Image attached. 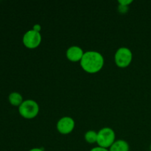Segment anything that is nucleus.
<instances>
[{"instance_id":"obj_10","label":"nucleus","mask_w":151,"mask_h":151,"mask_svg":"<svg viewBox=\"0 0 151 151\" xmlns=\"http://www.w3.org/2000/svg\"><path fill=\"white\" fill-rule=\"evenodd\" d=\"M84 139H85L86 142L89 144H94V143H97V132L96 131L90 130V131H87L84 135Z\"/></svg>"},{"instance_id":"obj_3","label":"nucleus","mask_w":151,"mask_h":151,"mask_svg":"<svg viewBox=\"0 0 151 151\" xmlns=\"http://www.w3.org/2000/svg\"><path fill=\"white\" fill-rule=\"evenodd\" d=\"M115 132L112 128L105 127L97 132V144L99 147L109 149L111 146L116 141Z\"/></svg>"},{"instance_id":"obj_1","label":"nucleus","mask_w":151,"mask_h":151,"mask_svg":"<svg viewBox=\"0 0 151 151\" xmlns=\"http://www.w3.org/2000/svg\"><path fill=\"white\" fill-rule=\"evenodd\" d=\"M81 66L88 74H96L101 71L105 63L104 57L97 51H87L84 52L81 60Z\"/></svg>"},{"instance_id":"obj_11","label":"nucleus","mask_w":151,"mask_h":151,"mask_svg":"<svg viewBox=\"0 0 151 151\" xmlns=\"http://www.w3.org/2000/svg\"><path fill=\"white\" fill-rule=\"evenodd\" d=\"M128 10H129V7L128 6H123V5H119L118 6V10L120 13H128Z\"/></svg>"},{"instance_id":"obj_13","label":"nucleus","mask_w":151,"mask_h":151,"mask_svg":"<svg viewBox=\"0 0 151 151\" xmlns=\"http://www.w3.org/2000/svg\"><path fill=\"white\" fill-rule=\"evenodd\" d=\"M90 151H109V149H106V148H103V147H99V146H97V147H94V148L91 149Z\"/></svg>"},{"instance_id":"obj_16","label":"nucleus","mask_w":151,"mask_h":151,"mask_svg":"<svg viewBox=\"0 0 151 151\" xmlns=\"http://www.w3.org/2000/svg\"><path fill=\"white\" fill-rule=\"evenodd\" d=\"M150 150L151 151V144H150Z\"/></svg>"},{"instance_id":"obj_9","label":"nucleus","mask_w":151,"mask_h":151,"mask_svg":"<svg viewBox=\"0 0 151 151\" xmlns=\"http://www.w3.org/2000/svg\"><path fill=\"white\" fill-rule=\"evenodd\" d=\"M8 101L12 106H16V107H19L22 105V103L24 102L23 97L22 94L16 91H13V92L10 93L8 96Z\"/></svg>"},{"instance_id":"obj_6","label":"nucleus","mask_w":151,"mask_h":151,"mask_svg":"<svg viewBox=\"0 0 151 151\" xmlns=\"http://www.w3.org/2000/svg\"><path fill=\"white\" fill-rule=\"evenodd\" d=\"M75 127V120L70 116L61 117L57 122L56 128L60 134L66 135L73 131Z\"/></svg>"},{"instance_id":"obj_15","label":"nucleus","mask_w":151,"mask_h":151,"mask_svg":"<svg viewBox=\"0 0 151 151\" xmlns=\"http://www.w3.org/2000/svg\"><path fill=\"white\" fill-rule=\"evenodd\" d=\"M29 151H44L42 148H39V147H35V148L30 149Z\"/></svg>"},{"instance_id":"obj_5","label":"nucleus","mask_w":151,"mask_h":151,"mask_svg":"<svg viewBox=\"0 0 151 151\" xmlns=\"http://www.w3.org/2000/svg\"><path fill=\"white\" fill-rule=\"evenodd\" d=\"M41 35L40 32H36L33 29L28 30L24 33L22 38V42L25 47L29 50H33L37 48L41 44Z\"/></svg>"},{"instance_id":"obj_7","label":"nucleus","mask_w":151,"mask_h":151,"mask_svg":"<svg viewBox=\"0 0 151 151\" xmlns=\"http://www.w3.org/2000/svg\"><path fill=\"white\" fill-rule=\"evenodd\" d=\"M84 55L83 50L78 46H72L66 50V56L71 62H81Z\"/></svg>"},{"instance_id":"obj_2","label":"nucleus","mask_w":151,"mask_h":151,"mask_svg":"<svg viewBox=\"0 0 151 151\" xmlns=\"http://www.w3.org/2000/svg\"><path fill=\"white\" fill-rule=\"evenodd\" d=\"M19 113L26 119H34L39 113V106L33 100H24L19 107Z\"/></svg>"},{"instance_id":"obj_4","label":"nucleus","mask_w":151,"mask_h":151,"mask_svg":"<svg viewBox=\"0 0 151 151\" xmlns=\"http://www.w3.org/2000/svg\"><path fill=\"white\" fill-rule=\"evenodd\" d=\"M133 54L131 50L127 47H120L114 55V62L119 68H127L132 62Z\"/></svg>"},{"instance_id":"obj_12","label":"nucleus","mask_w":151,"mask_h":151,"mask_svg":"<svg viewBox=\"0 0 151 151\" xmlns=\"http://www.w3.org/2000/svg\"><path fill=\"white\" fill-rule=\"evenodd\" d=\"M119 5H123V6H128L131 4H132L133 1L132 0H119L118 1Z\"/></svg>"},{"instance_id":"obj_8","label":"nucleus","mask_w":151,"mask_h":151,"mask_svg":"<svg viewBox=\"0 0 151 151\" xmlns=\"http://www.w3.org/2000/svg\"><path fill=\"white\" fill-rule=\"evenodd\" d=\"M109 151H129L130 146L125 140L118 139L109 149Z\"/></svg>"},{"instance_id":"obj_14","label":"nucleus","mask_w":151,"mask_h":151,"mask_svg":"<svg viewBox=\"0 0 151 151\" xmlns=\"http://www.w3.org/2000/svg\"><path fill=\"white\" fill-rule=\"evenodd\" d=\"M32 29H33V30L36 31V32H40V31H41V25H39V24H35V25H34L33 27H32Z\"/></svg>"}]
</instances>
